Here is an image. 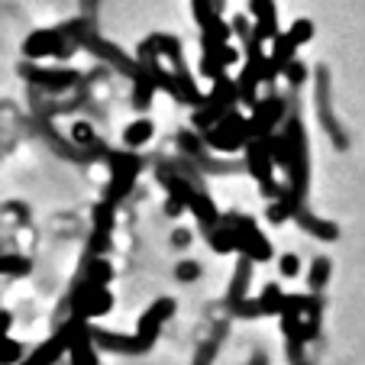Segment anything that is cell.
I'll return each mask as SVG.
<instances>
[{
    "mask_svg": "<svg viewBox=\"0 0 365 365\" xmlns=\"http://www.w3.org/2000/svg\"><path fill=\"white\" fill-rule=\"evenodd\" d=\"M75 365H97L94 362V352H91V346L84 343V339H78V343H75Z\"/></svg>",
    "mask_w": 365,
    "mask_h": 365,
    "instance_id": "obj_3",
    "label": "cell"
},
{
    "mask_svg": "<svg viewBox=\"0 0 365 365\" xmlns=\"http://www.w3.org/2000/svg\"><path fill=\"white\" fill-rule=\"evenodd\" d=\"M282 269L288 272V275H294V272H297V259H294V255H288V259H282Z\"/></svg>",
    "mask_w": 365,
    "mask_h": 365,
    "instance_id": "obj_5",
    "label": "cell"
},
{
    "mask_svg": "<svg viewBox=\"0 0 365 365\" xmlns=\"http://www.w3.org/2000/svg\"><path fill=\"white\" fill-rule=\"evenodd\" d=\"M252 10H255V16H262V33L265 36H272L275 33V20H272V7H269V0H252Z\"/></svg>",
    "mask_w": 365,
    "mask_h": 365,
    "instance_id": "obj_1",
    "label": "cell"
},
{
    "mask_svg": "<svg viewBox=\"0 0 365 365\" xmlns=\"http://www.w3.org/2000/svg\"><path fill=\"white\" fill-rule=\"evenodd\" d=\"M149 130H152L149 123H136V126H130V130H126V143H145V139H149Z\"/></svg>",
    "mask_w": 365,
    "mask_h": 365,
    "instance_id": "obj_4",
    "label": "cell"
},
{
    "mask_svg": "<svg viewBox=\"0 0 365 365\" xmlns=\"http://www.w3.org/2000/svg\"><path fill=\"white\" fill-rule=\"evenodd\" d=\"M301 223L307 230H314V233H320V240H336V227H330V223H320L314 217H301Z\"/></svg>",
    "mask_w": 365,
    "mask_h": 365,
    "instance_id": "obj_2",
    "label": "cell"
}]
</instances>
